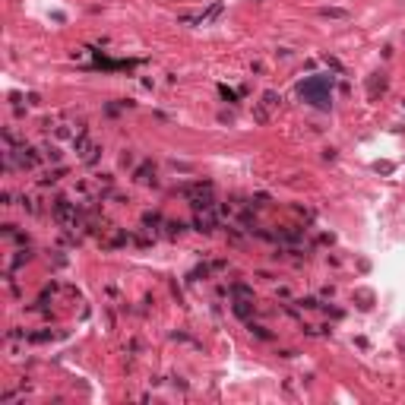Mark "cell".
Instances as JSON below:
<instances>
[{"mask_svg":"<svg viewBox=\"0 0 405 405\" xmlns=\"http://www.w3.org/2000/svg\"><path fill=\"white\" fill-rule=\"evenodd\" d=\"M301 95H307L314 105H320V108H326V102H329V79H307V83H301Z\"/></svg>","mask_w":405,"mask_h":405,"instance_id":"6da1fadb","label":"cell"},{"mask_svg":"<svg viewBox=\"0 0 405 405\" xmlns=\"http://www.w3.org/2000/svg\"><path fill=\"white\" fill-rule=\"evenodd\" d=\"M323 16H333V19H342L345 10H323Z\"/></svg>","mask_w":405,"mask_h":405,"instance_id":"3957f363","label":"cell"},{"mask_svg":"<svg viewBox=\"0 0 405 405\" xmlns=\"http://www.w3.org/2000/svg\"><path fill=\"white\" fill-rule=\"evenodd\" d=\"M275 105H279V95H275V92H266V95H263V111H260V120H266L269 108H275Z\"/></svg>","mask_w":405,"mask_h":405,"instance_id":"7a4b0ae2","label":"cell"}]
</instances>
